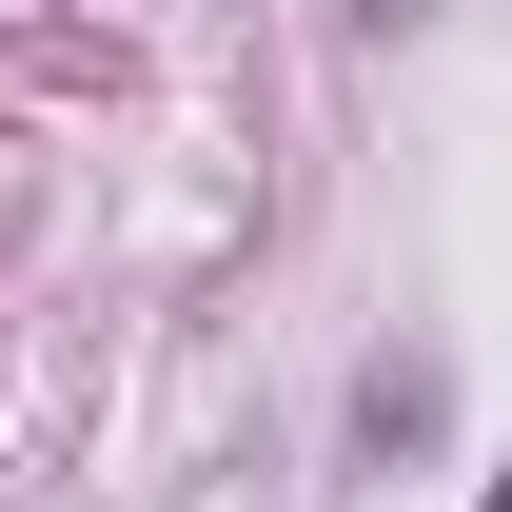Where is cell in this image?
<instances>
[{"mask_svg":"<svg viewBox=\"0 0 512 512\" xmlns=\"http://www.w3.org/2000/svg\"><path fill=\"white\" fill-rule=\"evenodd\" d=\"M493 512H512V493H493Z\"/></svg>","mask_w":512,"mask_h":512,"instance_id":"cell-1","label":"cell"}]
</instances>
